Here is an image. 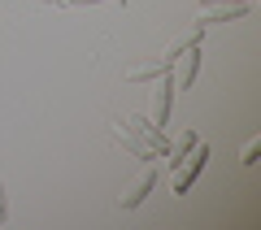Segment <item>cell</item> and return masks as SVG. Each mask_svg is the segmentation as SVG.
Returning <instances> with one entry per match:
<instances>
[{
    "mask_svg": "<svg viewBox=\"0 0 261 230\" xmlns=\"http://www.w3.org/2000/svg\"><path fill=\"white\" fill-rule=\"evenodd\" d=\"M126 130H130L135 139H140V143L148 148V152H157V157H166V152H170L166 130H161L152 118H144V113H130V118H126Z\"/></svg>",
    "mask_w": 261,
    "mask_h": 230,
    "instance_id": "cell-1",
    "label": "cell"
},
{
    "mask_svg": "<svg viewBox=\"0 0 261 230\" xmlns=\"http://www.w3.org/2000/svg\"><path fill=\"white\" fill-rule=\"evenodd\" d=\"M205 157H209V148H205V139H200V143L174 165V195H187V187H192L196 178H200V169H205Z\"/></svg>",
    "mask_w": 261,
    "mask_h": 230,
    "instance_id": "cell-2",
    "label": "cell"
},
{
    "mask_svg": "<svg viewBox=\"0 0 261 230\" xmlns=\"http://www.w3.org/2000/svg\"><path fill=\"white\" fill-rule=\"evenodd\" d=\"M196 74H200V39H196V44H187L183 52L170 61V78H174V87H192Z\"/></svg>",
    "mask_w": 261,
    "mask_h": 230,
    "instance_id": "cell-3",
    "label": "cell"
},
{
    "mask_svg": "<svg viewBox=\"0 0 261 230\" xmlns=\"http://www.w3.org/2000/svg\"><path fill=\"white\" fill-rule=\"evenodd\" d=\"M248 9H252V0H231V5H200L196 22H200V26H214V22H235V18H244Z\"/></svg>",
    "mask_w": 261,
    "mask_h": 230,
    "instance_id": "cell-4",
    "label": "cell"
},
{
    "mask_svg": "<svg viewBox=\"0 0 261 230\" xmlns=\"http://www.w3.org/2000/svg\"><path fill=\"white\" fill-rule=\"evenodd\" d=\"M152 187H157V161H148V169H144V174L126 187V195H122L118 204H122V209H140V204H144V195H148Z\"/></svg>",
    "mask_w": 261,
    "mask_h": 230,
    "instance_id": "cell-5",
    "label": "cell"
},
{
    "mask_svg": "<svg viewBox=\"0 0 261 230\" xmlns=\"http://www.w3.org/2000/svg\"><path fill=\"white\" fill-rule=\"evenodd\" d=\"M170 100H174V78H170V70H166V74L157 78V87H152V122H157V126H166Z\"/></svg>",
    "mask_w": 261,
    "mask_h": 230,
    "instance_id": "cell-6",
    "label": "cell"
},
{
    "mask_svg": "<svg viewBox=\"0 0 261 230\" xmlns=\"http://www.w3.org/2000/svg\"><path fill=\"white\" fill-rule=\"evenodd\" d=\"M166 70H170V61H166V56H157V61L126 65V70H122V78H126V83H144V78H161Z\"/></svg>",
    "mask_w": 261,
    "mask_h": 230,
    "instance_id": "cell-7",
    "label": "cell"
},
{
    "mask_svg": "<svg viewBox=\"0 0 261 230\" xmlns=\"http://www.w3.org/2000/svg\"><path fill=\"white\" fill-rule=\"evenodd\" d=\"M113 139H118V143H122V148H126L130 157H140V161H157V152H148V148H144V143H140V139L130 135V130H126V126H122V122H118V126H113Z\"/></svg>",
    "mask_w": 261,
    "mask_h": 230,
    "instance_id": "cell-8",
    "label": "cell"
},
{
    "mask_svg": "<svg viewBox=\"0 0 261 230\" xmlns=\"http://www.w3.org/2000/svg\"><path fill=\"white\" fill-rule=\"evenodd\" d=\"M257 148H261V139H248V143H244V165L257 161Z\"/></svg>",
    "mask_w": 261,
    "mask_h": 230,
    "instance_id": "cell-9",
    "label": "cell"
},
{
    "mask_svg": "<svg viewBox=\"0 0 261 230\" xmlns=\"http://www.w3.org/2000/svg\"><path fill=\"white\" fill-rule=\"evenodd\" d=\"M57 5H105V0H57Z\"/></svg>",
    "mask_w": 261,
    "mask_h": 230,
    "instance_id": "cell-10",
    "label": "cell"
},
{
    "mask_svg": "<svg viewBox=\"0 0 261 230\" xmlns=\"http://www.w3.org/2000/svg\"><path fill=\"white\" fill-rule=\"evenodd\" d=\"M5 213L9 209H5V183H0V226H5Z\"/></svg>",
    "mask_w": 261,
    "mask_h": 230,
    "instance_id": "cell-11",
    "label": "cell"
},
{
    "mask_svg": "<svg viewBox=\"0 0 261 230\" xmlns=\"http://www.w3.org/2000/svg\"><path fill=\"white\" fill-rule=\"evenodd\" d=\"M200 5H231V0H200Z\"/></svg>",
    "mask_w": 261,
    "mask_h": 230,
    "instance_id": "cell-12",
    "label": "cell"
},
{
    "mask_svg": "<svg viewBox=\"0 0 261 230\" xmlns=\"http://www.w3.org/2000/svg\"><path fill=\"white\" fill-rule=\"evenodd\" d=\"M48 5H57V0H48Z\"/></svg>",
    "mask_w": 261,
    "mask_h": 230,
    "instance_id": "cell-13",
    "label": "cell"
}]
</instances>
